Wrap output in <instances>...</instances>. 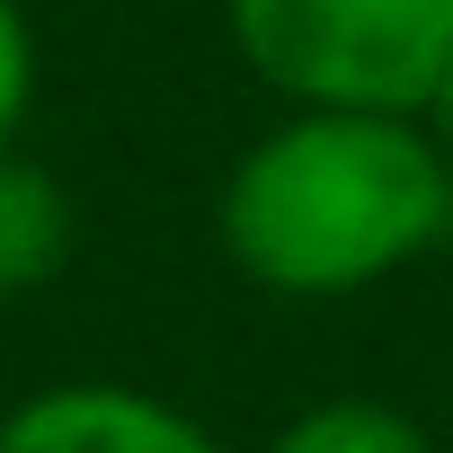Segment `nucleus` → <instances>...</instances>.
<instances>
[{"label":"nucleus","instance_id":"nucleus-1","mask_svg":"<svg viewBox=\"0 0 453 453\" xmlns=\"http://www.w3.org/2000/svg\"><path fill=\"white\" fill-rule=\"evenodd\" d=\"M213 232L250 285L285 303H347L453 232V169L418 116L294 107L232 160Z\"/></svg>","mask_w":453,"mask_h":453},{"label":"nucleus","instance_id":"nucleus-2","mask_svg":"<svg viewBox=\"0 0 453 453\" xmlns=\"http://www.w3.org/2000/svg\"><path fill=\"white\" fill-rule=\"evenodd\" d=\"M222 19L285 107L418 116L453 72V0H222Z\"/></svg>","mask_w":453,"mask_h":453},{"label":"nucleus","instance_id":"nucleus-3","mask_svg":"<svg viewBox=\"0 0 453 453\" xmlns=\"http://www.w3.org/2000/svg\"><path fill=\"white\" fill-rule=\"evenodd\" d=\"M0 453H232V444L134 382H45L0 418Z\"/></svg>","mask_w":453,"mask_h":453},{"label":"nucleus","instance_id":"nucleus-4","mask_svg":"<svg viewBox=\"0 0 453 453\" xmlns=\"http://www.w3.org/2000/svg\"><path fill=\"white\" fill-rule=\"evenodd\" d=\"M72 250H81L72 187L10 142L0 151V294H45L72 267Z\"/></svg>","mask_w":453,"mask_h":453},{"label":"nucleus","instance_id":"nucleus-5","mask_svg":"<svg viewBox=\"0 0 453 453\" xmlns=\"http://www.w3.org/2000/svg\"><path fill=\"white\" fill-rule=\"evenodd\" d=\"M267 453H435L426 426L391 400H320L267 435Z\"/></svg>","mask_w":453,"mask_h":453},{"label":"nucleus","instance_id":"nucleus-6","mask_svg":"<svg viewBox=\"0 0 453 453\" xmlns=\"http://www.w3.org/2000/svg\"><path fill=\"white\" fill-rule=\"evenodd\" d=\"M27 107H36V27L19 0H0V151L19 142Z\"/></svg>","mask_w":453,"mask_h":453},{"label":"nucleus","instance_id":"nucleus-7","mask_svg":"<svg viewBox=\"0 0 453 453\" xmlns=\"http://www.w3.org/2000/svg\"><path fill=\"white\" fill-rule=\"evenodd\" d=\"M418 125H426V134H435V151H444V169H453V72H444V81H435V98H426V107H418Z\"/></svg>","mask_w":453,"mask_h":453}]
</instances>
